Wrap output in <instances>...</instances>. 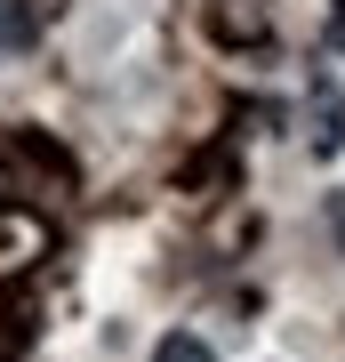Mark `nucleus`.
<instances>
[{
    "label": "nucleus",
    "mask_w": 345,
    "mask_h": 362,
    "mask_svg": "<svg viewBox=\"0 0 345 362\" xmlns=\"http://www.w3.org/2000/svg\"><path fill=\"white\" fill-rule=\"evenodd\" d=\"M313 153L321 161H337V145H345V89H337V81L329 73H313Z\"/></svg>",
    "instance_id": "nucleus-1"
},
{
    "label": "nucleus",
    "mask_w": 345,
    "mask_h": 362,
    "mask_svg": "<svg viewBox=\"0 0 345 362\" xmlns=\"http://www.w3.org/2000/svg\"><path fill=\"white\" fill-rule=\"evenodd\" d=\"M32 40V8L25 0H0V49H25Z\"/></svg>",
    "instance_id": "nucleus-3"
},
{
    "label": "nucleus",
    "mask_w": 345,
    "mask_h": 362,
    "mask_svg": "<svg viewBox=\"0 0 345 362\" xmlns=\"http://www.w3.org/2000/svg\"><path fill=\"white\" fill-rule=\"evenodd\" d=\"M153 362H217V354H209V338H193V330H169L161 346H153Z\"/></svg>",
    "instance_id": "nucleus-2"
},
{
    "label": "nucleus",
    "mask_w": 345,
    "mask_h": 362,
    "mask_svg": "<svg viewBox=\"0 0 345 362\" xmlns=\"http://www.w3.org/2000/svg\"><path fill=\"white\" fill-rule=\"evenodd\" d=\"M329 226H337V250H345V194H329Z\"/></svg>",
    "instance_id": "nucleus-4"
},
{
    "label": "nucleus",
    "mask_w": 345,
    "mask_h": 362,
    "mask_svg": "<svg viewBox=\"0 0 345 362\" xmlns=\"http://www.w3.org/2000/svg\"><path fill=\"white\" fill-rule=\"evenodd\" d=\"M329 49H345V0H337V16H329Z\"/></svg>",
    "instance_id": "nucleus-5"
}]
</instances>
